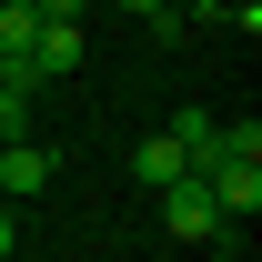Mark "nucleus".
<instances>
[{"instance_id": "1", "label": "nucleus", "mask_w": 262, "mask_h": 262, "mask_svg": "<svg viewBox=\"0 0 262 262\" xmlns=\"http://www.w3.org/2000/svg\"><path fill=\"white\" fill-rule=\"evenodd\" d=\"M162 222L182 232V242H222V212H212V192H202V171L162 182Z\"/></svg>"}, {"instance_id": "2", "label": "nucleus", "mask_w": 262, "mask_h": 262, "mask_svg": "<svg viewBox=\"0 0 262 262\" xmlns=\"http://www.w3.org/2000/svg\"><path fill=\"white\" fill-rule=\"evenodd\" d=\"M51 141H0V202H40L51 192Z\"/></svg>"}, {"instance_id": "3", "label": "nucleus", "mask_w": 262, "mask_h": 262, "mask_svg": "<svg viewBox=\"0 0 262 262\" xmlns=\"http://www.w3.org/2000/svg\"><path fill=\"white\" fill-rule=\"evenodd\" d=\"M202 192H212L222 222H232V212H262V162H212V171H202Z\"/></svg>"}, {"instance_id": "4", "label": "nucleus", "mask_w": 262, "mask_h": 262, "mask_svg": "<svg viewBox=\"0 0 262 262\" xmlns=\"http://www.w3.org/2000/svg\"><path fill=\"white\" fill-rule=\"evenodd\" d=\"M81 20H40V40H31V81H61V71H81Z\"/></svg>"}, {"instance_id": "5", "label": "nucleus", "mask_w": 262, "mask_h": 262, "mask_svg": "<svg viewBox=\"0 0 262 262\" xmlns=\"http://www.w3.org/2000/svg\"><path fill=\"white\" fill-rule=\"evenodd\" d=\"M31 40H40V10H31V0H0V61L31 71ZM31 91H40V81H31Z\"/></svg>"}, {"instance_id": "6", "label": "nucleus", "mask_w": 262, "mask_h": 262, "mask_svg": "<svg viewBox=\"0 0 262 262\" xmlns=\"http://www.w3.org/2000/svg\"><path fill=\"white\" fill-rule=\"evenodd\" d=\"M131 171H141V182H151V192H162V182H182V141H171V131H151V141H141V151H131Z\"/></svg>"}, {"instance_id": "7", "label": "nucleus", "mask_w": 262, "mask_h": 262, "mask_svg": "<svg viewBox=\"0 0 262 262\" xmlns=\"http://www.w3.org/2000/svg\"><path fill=\"white\" fill-rule=\"evenodd\" d=\"M0 141H31V81H0Z\"/></svg>"}, {"instance_id": "8", "label": "nucleus", "mask_w": 262, "mask_h": 262, "mask_svg": "<svg viewBox=\"0 0 262 262\" xmlns=\"http://www.w3.org/2000/svg\"><path fill=\"white\" fill-rule=\"evenodd\" d=\"M121 10H131V20H151V31H162V40L182 31V10H171V0H121Z\"/></svg>"}]
</instances>
